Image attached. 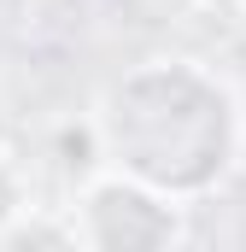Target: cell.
<instances>
[{"label":"cell","instance_id":"1","mask_svg":"<svg viewBox=\"0 0 246 252\" xmlns=\"http://www.w3.org/2000/svg\"><path fill=\"white\" fill-rule=\"evenodd\" d=\"M100 164L170 199H205L229 182L246 147V112L235 88L199 59H141L88 112Z\"/></svg>","mask_w":246,"mask_h":252},{"label":"cell","instance_id":"2","mask_svg":"<svg viewBox=\"0 0 246 252\" xmlns=\"http://www.w3.org/2000/svg\"><path fill=\"white\" fill-rule=\"evenodd\" d=\"M82 252H170L187 241V205L112 164H94L70 199Z\"/></svg>","mask_w":246,"mask_h":252},{"label":"cell","instance_id":"3","mask_svg":"<svg viewBox=\"0 0 246 252\" xmlns=\"http://www.w3.org/2000/svg\"><path fill=\"white\" fill-rule=\"evenodd\" d=\"M41 252V247H76V223H70V211L64 217H53V211H41V205H18L12 211V223L0 229V252ZM82 252V247H76Z\"/></svg>","mask_w":246,"mask_h":252},{"label":"cell","instance_id":"4","mask_svg":"<svg viewBox=\"0 0 246 252\" xmlns=\"http://www.w3.org/2000/svg\"><path fill=\"white\" fill-rule=\"evenodd\" d=\"M24 199H30V188H24V164L0 147V229L12 223V211H18Z\"/></svg>","mask_w":246,"mask_h":252},{"label":"cell","instance_id":"5","mask_svg":"<svg viewBox=\"0 0 246 252\" xmlns=\"http://www.w3.org/2000/svg\"><path fill=\"white\" fill-rule=\"evenodd\" d=\"M199 12H223V18H235V12H246V0H193Z\"/></svg>","mask_w":246,"mask_h":252}]
</instances>
